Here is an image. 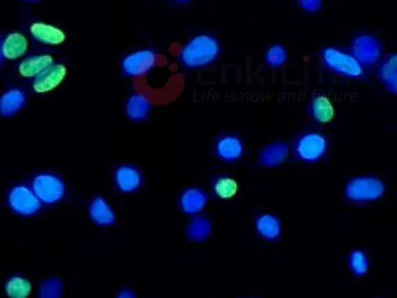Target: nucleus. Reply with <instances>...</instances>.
<instances>
[{"mask_svg": "<svg viewBox=\"0 0 397 298\" xmlns=\"http://www.w3.org/2000/svg\"><path fill=\"white\" fill-rule=\"evenodd\" d=\"M220 53L218 40L206 35L194 37L184 48L181 57L190 68H200L216 60Z\"/></svg>", "mask_w": 397, "mask_h": 298, "instance_id": "f257e3e1", "label": "nucleus"}, {"mask_svg": "<svg viewBox=\"0 0 397 298\" xmlns=\"http://www.w3.org/2000/svg\"><path fill=\"white\" fill-rule=\"evenodd\" d=\"M320 57L327 69L349 79H359L364 76L365 70L354 56L344 50L335 47H326L321 50Z\"/></svg>", "mask_w": 397, "mask_h": 298, "instance_id": "f03ea898", "label": "nucleus"}, {"mask_svg": "<svg viewBox=\"0 0 397 298\" xmlns=\"http://www.w3.org/2000/svg\"><path fill=\"white\" fill-rule=\"evenodd\" d=\"M385 192L384 181L374 176L354 177L347 181L345 187V198L355 204L378 201Z\"/></svg>", "mask_w": 397, "mask_h": 298, "instance_id": "7ed1b4c3", "label": "nucleus"}, {"mask_svg": "<svg viewBox=\"0 0 397 298\" xmlns=\"http://www.w3.org/2000/svg\"><path fill=\"white\" fill-rule=\"evenodd\" d=\"M350 53L364 69L369 68L381 61L383 45L376 36L362 33L352 38Z\"/></svg>", "mask_w": 397, "mask_h": 298, "instance_id": "20e7f679", "label": "nucleus"}, {"mask_svg": "<svg viewBox=\"0 0 397 298\" xmlns=\"http://www.w3.org/2000/svg\"><path fill=\"white\" fill-rule=\"evenodd\" d=\"M327 138L318 132H308L296 140L294 152L303 162L314 163L323 159L328 151Z\"/></svg>", "mask_w": 397, "mask_h": 298, "instance_id": "39448f33", "label": "nucleus"}, {"mask_svg": "<svg viewBox=\"0 0 397 298\" xmlns=\"http://www.w3.org/2000/svg\"><path fill=\"white\" fill-rule=\"evenodd\" d=\"M33 192L40 202L54 204L64 197L65 187L63 181L52 174H40L33 182Z\"/></svg>", "mask_w": 397, "mask_h": 298, "instance_id": "423d86ee", "label": "nucleus"}, {"mask_svg": "<svg viewBox=\"0 0 397 298\" xmlns=\"http://www.w3.org/2000/svg\"><path fill=\"white\" fill-rule=\"evenodd\" d=\"M9 203L14 211L25 216L35 214L40 209V202L36 194L25 186L16 187L11 190Z\"/></svg>", "mask_w": 397, "mask_h": 298, "instance_id": "0eeeda50", "label": "nucleus"}, {"mask_svg": "<svg viewBox=\"0 0 397 298\" xmlns=\"http://www.w3.org/2000/svg\"><path fill=\"white\" fill-rule=\"evenodd\" d=\"M156 61L155 54L150 50H142L127 56L123 61V70L129 76H143L152 68Z\"/></svg>", "mask_w": 397, "mask_h": 298, "instance_id": "6e6552de", "label": "nucleus"}, {"mask_svg": "<svg viewBox=\"0 0 397 298\" xmlns=\"http://www.w3.org/2000/svg\"><path fill=\"white\" fill-rule=\"evenodd\" d=\"M289 146L284 142H273L264 145L259 154V162L264 168H276L286 162Z\"/></svg>", "mask_w": 397, "mask_h": 298, "instance_id": "1a4fd4ad", "label": "nucleus"}, {"mask_svg": "<svg viewBox=\"0 0 397 298\" xmlns=\"http://www.w3.org/2000/svg\"><path fill=\"white\" fill-rule=\"evenodd\" d=\"M66 76L62 64H53L35 77L33 87L38 93H46L59 86Z\"/></svg>", "mask_w": 397, "mask_h": 298, "instance_id": "9d476101", "label": "nucleus"}, {"mask_svg": "<svg viewBox=\"0 0 397 298\" xmlns=\"http://www.w3.org/2000/svg\"><path fill=\"white\" fill-rule=\"evenodd\" d=\"M89 218L99 227H111L117 220L112 206L103 197H96L89 208Z\"/></svg>", "mask_w": 397, "mask_h": 298, "instance_id": "9b49d317", "label": "nucleus"}, {"mask_svg": "<svg viewBox=\"0 0 397 298\" xmlns=\"http://www.w3.org/2000/svg\"><path fill=\"white\" fill-rule=\"evenodd\" d=\"M208 202V195L203 190L198 188H188L181 193L179 198V206L181 211L186 214H200Z\"/></svg>", "mask_w": 397, "mask_h": 298, "instance_id": "f8f14e48", "label": "nucleus"}, {"mask_svg": "<svg viewBox=\"0 0 397 298\" xmlns=\"http://www.w3.org/2000/svg\"><path fill=\"white\" fill-rule=\"evenodd\" d=\"M377 78L388 93H397V55L395 53L387 55L379 62Z\"/></svg>", "mask_w": 397, "mask_h": 298, "instance_id": "ddd939ff", "label": "nucleus"}, {"mask_svg": "<svg viewBox=\"0 0 397 298\" xmlns=\"http://www.w3.org/2000/svg\"><path fill=\"white\" fill-rule=\"evenodd\" d=\"M27 103V95L21 88H12L0 96V116L13 117L20 112Z\"/></svg>", "mask_w": 397, "mask_h": 298, "instance_id": "4468645a", "label": "nucleus"}, {"mask_svg": "<svg viewBox=\"0 0 397 298\" xmlns=\"http://www.w3.org/2000/svg\"><path fill=\"white\" fill-rule=\"evenodd\" d=\"M114 180L116 186L121 192L131 194L137 192L142 186V178L140 172L135 167L122 165L116 171Z\"/></svg>", "mask_w": 397, "mask_h": 298, "instance_id": "2eb2a0df", "label": "nucleus"}, {"mask_svg": "<svg viewBox=\"0 0 397 298\" xmlns=\"http://www.w3.org/2000/svg\"><path fill=\"white\" fill-rule=\"evenodd\" d=\"M309 113L314 121L326 124L334 119L335 110L333 103L328 96L319 94L311 99Z\"/></svg>", "mask_w": 397, "mask_h": 298, "instance_id": "dca6fc26", "label": "nucleus"}, {"mask_svg": "<svg viewBox=\"0 0 397 298\" xmlns=\"http://www.w3.org/2000/svg\"><path fill=\"white\" fill-rule=\"evenodd\" d=\"M255 226L259 236L268 241H275L282 234V223L272 214L259 215L255 220Z\"/></svg>", "mask_w": 397, "mask_h": 298, "instance_id": "f3484780", "label": "nucleus"}, {"mask_svg": "<svg viewBox=\"0 0 397 298\" xmlns=\"http://www.w3.org/2000/svg\"><path fill=\"white\" fill-rule=\"evenodd\" d=\"M30 33L40 43L46 45H60L65 40V35L62 30L45 23H33Z\"/></svg>", "mask_w": 397, "mask_h": 298, "instance_id": "a211bd4d", "label": "nucleus"}, {"mask_svg": "<svg viewBox=\"0 0 397 298\" xmlns=\"http://www.w3.org/2000/svg\"><path fill=\"white\" fill-rule=\"evenodd\" d=\"M244 149L242 140L233 136L222 138L217 145L219 158L226 162H234L241 158Z\"/></svg>", "mask_w": 397, "mask_h": 298, "instance_id": "6ab92c4d", "label": "nucleus"}, {"mask_svg": "<svg viewBox=\"0 0 397 298\" xmlns=\"http://www.w3.org/2000/svg\"><path fill=\"white\" fill-rule=\"evenodd\" d=\"M212 231V223L201 214L193 216L187 224L186 236L192 242H205L210 238Z\"/></svg>", "mask_w": 397, "mask_h": 298, "instance_id": "aec40b11", "label": "nucleus"}, {"mask_svg": "<svg viewBox=\"0 0 397 298\" xmlns=\"http://www.w3.org/2000/svg\"><path fill=\"white\" fill-rule=\"evenodd\" d=\"M53 64V57L50 55H32L20 63L19 71L24 77H36Z\"/></svg>", "mask_w": 397, "mask_h": 298, "instance_id": "412c9836", "label": "nucleus"}, {"mask_svg": "<svg viewBox=\"0 0 397 298\" xmlns=\"http://www.w3.org/2000/svg\"><path fill=\"white\" fill-rule=\"evenodd\" d=\"M28 40L21 33L13 32L4 40V54L5 57L10 60L18 59L26 53Z\"/></svg>", "mask_w": 397, "mask_h": 298, "instance_id": "4be33fe9", "label": "nucleus"}, {"mask_svg": "<svg viewBox=\"0 0 397 298\" xmlns=\"http://www.w3.org/2000/svg\"><path fill=\"white\" fill-rule=\"evenodd\" d=\"M30 281L22 276H13L6 281L5 292L11 298H27L31 292Z\"/></svg>", "mask_w": 397, "mask_h": 298, "instance_id": "5701e85b", "label": "nucleus"}, {"mask_svg": "<svg viewBox=\"0 0 397 298\" xmlns=\"http://www.w3.org/2000/svg\"><path fill=\"white\" fill-rule=\"evenodd\" d=\"M288 60L286 48L279 44L271 45L264 53V62L272 69H279L284 65Z\"/></svg>", "mask_w": 397, "mask_h": 298, "instance_id": "b1692460", "label": "nucleus"}, {"mask_svg": "<svg viewBox=\"0 0 397 298\" xmlns=\"http://www.w3.org/2000/svg\"><path fill=\"white\" fill-rule=\"evenodd\" d=\"M63 289L64 285L60 278H48L40 284L38 298H62Z\"/></svg>", "mask_w": 397, "mask_h": 298, "instance_id": "393cba45", "label": "nucleus"}, {"mask_svg": "<svg viewBox=\"0 0 397 298\" xmlns=\"http://www.w3.org/2000/svg\"><path fill=\"white\" fill-rule=\"evenodd\" d=\"M349 267L354 276H365L369 270L367 255L360 250H353L349 256Z\"/></svg>", "mask_w": 397, "mask_h": 298, "instance_id": "a878e982", "label": "nucleus"}, {"mask_svg": "<svg viewBox=\"0 0 397 298\" xmlns=\"http://www.w3.org/2000/svg\"><path fill=\"white\" fill-rule=\"evenodd\" d=\"M149 111V104L143 96L140 95L132 96L127 104V113L133 120L144 119Z\"/></svg>", "mask_w": 397, "mask_h": 298, "instance_id": "bb28decb", "label": "nucleus"}, {"mask_svg": "<svg viewBox=\"0 0 397 298\" xmlns=\"http://www.w3.org/2000/svg\"><path fill=\"white\" fill-rule=\"evenodd\" d=\"M215 192L223 199L234 197L237 192V184L234 179L222 177L214 185Z\"/></svg>", "mask_w": 397, "mask_h": 298, "instance_id": "cd10ccee", "label": "nucleus"}, {"mask_svg": "<svg viewBox=\"0 0 397 298\" xmlns=\"http://www.w3.org/2000/svg\"><path fill=\"white\" fill-rule=\"evenodd\" d=\"M298 4L303 11L308 13L318 12L322 6V2L320 0H301Z\"/></svg>", "mask_w": 397, "mask_h": 298, "instance_id": "c85d7f7f", "label": "nucleus"}, {"mask_svg": "<svg viewBox=\"0 0 397 298\" xmlns=\"http://www.w3.org/2000/svg\"><path fill=\"white\" fill-rule=\"evenodd\" d=\"M116 298H136L135 294L130 289H123Z\"/></svg>", "mask_w": 397, "mask_h": 298, "instance_id": "c756f323", "label": "nucleus"}, {"mask_svg": "<svg viewBox=\"0 0 397 298\" xmlns=\"http://www.w3.org/2000/svg\"><path fill=\"white\" fill-rule=\"evenodd\" d=\"M3 45H4V40L1 35H0V64L3 63L5 59Z\"/></svg>", "mask_w": 397, "mask_h": 298, "instance_id": "7c9ffc66", "label": "nucleus"}, {"mask_svg": "<svg viewBox=\"0 0 397 298\" xmlns=\"http://www.w3.org/2000/svg\"><path fill=\"white\" fill-rule=\"evenodd\" d=\"M255 298H256V297H255Z\"/></svg>", "mask_w": 397, "mask_h": 298, "instance_id": "2f4dec72", "label": "nucleus"}]
</instances>
